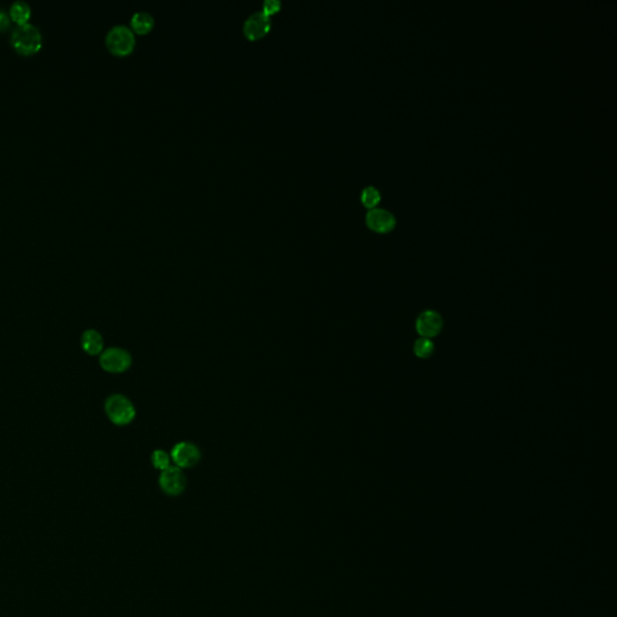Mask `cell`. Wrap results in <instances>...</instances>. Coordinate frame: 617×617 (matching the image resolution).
<instances>
[{
  "label": "cell",
  "instance_id": "4",
  "mask_svg": "<svg viewBox=\"0 0 617 617\" xmlns=\"http://www.w3.org/2000/svg\"><path fill=\"white\" fill-rule=\"evenodd\" d=\"M133 358L129 352L121 347H109L101 352L99 363L104 370L111 374H121L129 369Z\"/></svg>",
  "mask_w": 617,
  "mask_h": 617
},
{
  "label": "cell",
  "instance_id": "17",
  "mask_svg": "<svg viewBox=\"0 0 617 617\" xmlns=\"http://www.w3.org/2000/svg\"><path fill=\"white\" fill-rule=\"evenodd\" d=\"M9 14H6L4 10L0 9V30L8 28V27H9Z\"/></svg>",
  "mask_w": 617,
  "mask_h": 617
},
{
  "label": "cell",
  "instance_id": "7",
  "mask_svg": "<svg viewBox=\"0 0 617 617\" xmlns=\"http://www.w3.org/2000/svg\"><path fill=\"white\" fill-rule=\"evenodd\" d=\"M443 318L434 310H426L416 320V331L421 337H437L443 329Z\"/></svg>",
  "mask_w": 617,
  "mask_h": 617
},
{
  "label": "cell",
  "instance_id": "14",
  "mask_svg": "<svg viewBox=\"0 0 617 617\" xmlns=\"http://www.w3.org/2000/svg\"><path fill=\"white\" fill-rule=\"evenodd\" d=\"M362 202L368 207H375L380 202L381 194L377 188L374 186H368L362 191Z\"/></svg>",
  "mask_w": 617,
  "mask_h": 617
},
{
  "label": "cell",
  "instance_id": "10",
  "mask_svg": "<svg viewBox=\"0 0 617 617\" xmlns=\"http://www.w3.org/2000/svg\"><path fill=\"white\" fill-rule=\"evenodd\" d=\"M81 347L90 356H101L104 351V339L96 329H87L82 333Z\"/></svg>",
  "mask_w": 617,
  "mask_h": 617
},
{
  "label": "cell",
  "instance_id": "5",
  "mask_svg": "<svg viewBox=\"0 0 617 617\" xmlns=\"http://www.w3.org/2000/svg\"><path fill=\"white\" fill-rule=\"evenodd\" d=\"M187 485L182 469L178 467L167 468L159 477V486L168 496H180Z\"/></svg>",
  "mask_w": 617,
  "mask_h": 617
},
{
  "label": "cell",
  "instance_id": "2",
  "mask_svg": "<svg viewBox=\"0 0 617 617\" xmlns=\"http://www.w3.org/2000/svg\"><path fill=\"white\" fill-rule=\"evenodd\" d=\"M105 414L116 426H127L135 419V406L132 400L123 395H112L105 400Z\"/></svg>",
  "mask_w": 617,
  "mask_h": 617
},
{
  "label": "cell",
  "instance_id": "15",
  "mask_svg": "<svg viewBox=\"0 0 617 617\" xmlns=\"http://www.w3.org/2000/svg\"><path fill=\"white\" fill-rule=\"evenodd\" d=\"M151 461H152V464H154V467L156 469L163 472L167 468L170 467L171 457H170V454L168 452H165L163 450H156L152 453V456H151Z\"/></svg>",
  "mask_w": 617,
  "mask_h": 617
},
{
  "label": "cell",
  "instance_id": "13",
  "mask_svg": "<svg viewBox=\"0 0 617 617\" xmlns=\"http://www.w3.org/2000/svg\"><path fill=\"white\" fill-rule=\"evenodd\" d=\"M435 346L432 339L428 337H419L414 345V352L416 356L419 358H428L433 355Z\"/></svg>",
  "mask_w": 617,
  "mask_h": 617
},
{
  "label": "cell",
  "instance_id": "12",
  "mask_svg": "<svg viewBox=\"0 0 617 617\" xmlns=\"http://www.w3.org/2000/svg\"><path fill=\"white\" fill-rule=\"evenodd\" d=\"M30 14H32L30 6L24 0H14L10 6V16L14 22H17V24L27 23Z\"/></svg>",
  "mask_w": 617,
  "mask_h": 617
},
{
  "label": "cell",
  "instance_id": "8",
  "mask_svg": "<svg viewBox=\"0 0 617 617\" xmlns=\"http://www.w3.org/2000/svg\"><path fill=\"white\" fill-rule=\"evenodd\" d=\"M271 27L270 16L263 11H257L250 14L244 23V33L251 40L263 38Z\"/></svg>",
  "mask_w": 617,
  "mask_h": 617
},
{
  "label": "cell",
  "instance_id": "9",
  "mask_svg": "<svg viewBox=\"0 0 617 617\" xmlns=\"http://www.w3.org/2000/svg\"><path fill=\"white\" fill-rule=\"evenodd\" d=\"M366 224L373 231L387 233L395 227V217L392 212L381 207H373L366 217Z\"/></svg>",
  "mask_w": 617,
  "mask_h": 617
},
{
  "label": "cell",
  "instance_id": "11",
  "mask_svg": "<svg viewBox=\"0 0 617 617\" xmlns=\"http://www.w3.org/2000/svg\"><path fill=\"white\" fill-rule=\"evenodd\" d=\"M130 24H132V28L134 29L136 33H147L154 28V16L146 11H138L132 16Z\"/></svg>",
  "mask_w": 617,
  "mask_h": 617
},
{
  "label": "cell",
  "instance_id": "1",
  "mask_svg": "<svg viewBox=\"0 0 617 617\" xmlns=\"http://www.w3.org/2000/svg\"><path fill=\"white\" fill-rule=\"evenodd\" d=\"M11 43L17 52L33 54L43 46V34L33 23L17 24L11 32Z\"/></svg>",
  "mask_w": 617,
  "mask_h": 617
},
{
  "label": "cell",
  "instance_id": "16",
  "mask_svg": "<svg viewBox=\"0 0 617 617\" xmlns=\"http://www.w3.org/2000/svg\"><path fill=\"white\" fill-rule=\"evenodd\" d=\"M280 9H281L280 0H264V3H263V12L268 16L278 12Z\"/></svg>",
  "mask_w": 617,
  "mask_h": 617
},
{
  "label": "cell",
  "instance_id": "6",
  "mask_svg": "<svg viewBox=\"0 0 617 617\" xmlns=\"http://www.w3.org/2000/svg\"><path fill=\"white\" fill-rule=\"evenodd\" d=\"M170 457L175 463V467L183 469V468H192L200 461L202 453L200 450L194 443L182 441L174 446L170 453Z\"/></svg>",
  "mask_w": 617,
  "mask_h": 617
},
{
  "label": "cell",
  "instance_id": "3",
  "mask_svg": "<svg viewBox=\"0 0 617 617\" xmlns=\"http://www.w3.org/2000/svg\"><path fill=\"white\" fill-rule=\"evenodd\" d=\"M105 43L111 52L117 56H125L134 48V32L125 24H117L106 34Z\"/></svg>",
  "mask_w": 617,
  "mask_h": 617
}]
</instances>
